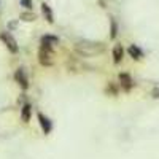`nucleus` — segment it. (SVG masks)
<instances>
[{
	"instance_id": "1",
	"label": "nucleus",
	"mask_w": 159,
	"mask_h": 159,
	"mask_svg": "<svg viewBox=\"0 0 159 159\" xmlns=\"http://www.w3.org/2000/svg\"><path fill=\"white\" fill-rule=\"evenodd\" d=\"M105 49V45L97 42H76L75 51L81 56H97Z\"/></svg>"
},
{
	"instance_id": "2",
	"label": "nucleus",
	"mask_w": 159,
	"mask_h": 159,
	"mask_svg": "<svg viewBox=\"0 0 159 159\" xmlns=\"http://www.w3.org/2000/svg\"><path fill=\"white\" fill-rule=\"evenodd\" d=\"M52 56H54V52H52V48H48V46H40L38 49V62L45 65V67H51L52 65Z\"/></svg>"
},
{
	"instance_id": "3",
	"label": "nucleus",
	"mask_w": 159,
	"mask_h": 159,
	"mask_svg": "<svg viewBox=\"0 0 159 159\" xmlns=\"http://www.w3.org/2000/svg\"><path fill=\"white\" fill-rule=\"evenodd\" d=\"M0 40H2V42L5 43V46L8 48L10 52H15V54H16V52L19 51L16 40L13 38V35H11L10 32H2V34H0Z\"/></svg>"
},
{
	"instance_id": "4",
	"label": "nucleus",
	"mask_w": 159,
	"mask_h": 159,
	"mask_svg": "<svg viewBox=\"0 0 159 159\" xmlns=\"http://www.w3.org/2000/svg\"><path fill=\"white\" fill-rule=\"evenodd\" d=\"M38 124L42 126L45 135H48L49 132H51V129H52V121H51L49 118H46L43 113H38Z\"/></svg>"
},
{
	"instance_id": "5",
	"label": "nucleus",
	"mask_w": 159,
	"mask_h": 159,
	"mask_svg": "<svg viewBox=\"0 0 159 159\" xmlns=\"http://www.w3.org/2000/svg\"><path fill=\"white\" fill-rule=\"evenodd\" d=\"M15 80L19 83V86L22 89H27L29 88V81H27V76H25V73H24V69H18L15 72Z\"/></svg>"
},
{
	"instance_id": "6",
	"label": "nucleus",
	"mask_w": 159,
	"mask_h": 159,
	"mask_svg": "<svg viewBox=\"0 0 159 159\" xmlns=\"http://www.w3.org/2000/svg\"><path fill=\"white\" fill-rule=\"evenodd\" d=\"M59 43V38L56 35H43L42 37V45L43 46H48V48H52Z\"/></svg>"
},
{
	"instance_id": "7",
	"label": "nucleus",
	"mask_w": 159,
	"mask_h": 159,
	"mask_svg": "<svg viewBox=\"0 0 159 159\" xmlns=\"http://www.w3.org/2000/svg\"><path fill=\"white\" fill-rule=\"evenodd\" d=\"M30 115H32V108H30V105L29 103H25L22 110H21V119H22V123H29L30 121Z\"/></svg>"
},
{
	"instance_id": "8",
	"label": "nucleus",
	"mask_w": 159,
	"mask_h": 159,
	"mask_svg": "<svg viewBox=\"0 0 159 159\" xmlns=\"http://www.w3.org/2000/svg\"><path fill=\"white\" fill-rule=\"evenodd\" d=\"M42 11H43L45 19H46L49 24L54 22V18H52V11H51V8H49V5H48V3H42Z\"/></svg>"
},
{
	"instance_id": "9",
	"label": "nucleus",
	"mask_w": 159,
	"mask_h": 159,
	"mask_svg": "<svg viewBox=\"0 0 159 159\" xmlns=\"http://www.w3.org/2000/svg\"><path fill=\"white\" fill-rule=\"evenodd\" d=\"M19 19H21V21H25V22H32V21L37 19V15H35V13H32L30 10H27V11H22V13H21Z\"/></svg>"
},
{
	"instance_id": "10",
	"label": "nucleus",
	"mask_w": 159,
	"mask_h": 159,
	"mask_svg": "<svg viewBox=\"0 0 159 159\" xmlns=\"http://www.w3.org/2000/svg\"><path fill=\"white\" fill-rule=\"evenodd\" d=\"M121 59H123V48L121 45H116L113 48V61L118 64V62H121Z\"/></svg>"
},
{
	"instance_id": "11",
	"label": "nucleus",
	"mask_w": 159,
	"mask_h": 159,
	"mask_svg": "<svg viewBox=\"0 0 159 159\" xmlns=\"http://www.w3.org/2000/svg\"><path fill=\"white\" fill-rule=\"evenodd\" d=\"M119 81H121V86H123L126 91H129V89H130L132 83H130V78H129V75L121 73V75H119Z\"/></svg>"
},
{
	"instance_id": "12",
	"label": "nucleus",
	"mask_w": 159,
	"mask_h": 159,
	"mask_svg": "<svg viewBox=\"0 0 159 159\" xmlns=\"http://www.w3.org/2000/svg\"><path fill=\"white\" fill-rule=\"evenodd\" d=\"M129 52H130V56L134 57V59H140L142 57V52H140V49L137 48V46H129Z\"/></svg>"
},
{
	"instance_id": "13",
	"label": "nucleus",
	"mask_w": 159,
	"mask_h": 159,
	"mask_svg": "<svg viewBox=\"0 0 159 159\" xmlns=\"http://www.w3.org/2000/svg\"><path fill=\"white\" fill-rule=\"evenodd\" d=\"M21 7L25 10H32V0H21Z\"/></svg>"
},
{
	"instance_id": "14",
	"label": "nucleus",
	"mask_w": 159,
	"mask_h": 159,
	"mask_svg": "<svg viewBox=\"0 0 159 159\" xmlns=\"http://www.w3.org/2000/svg\"><path fill=\"white\" fill-rule=\"evenodd\" d=\"M116 30H118V29H116V24H115V21L111 19V32H110V37H111V38L116 37V34H118Z\"/></svg>"
},
{
	"instance_id": "15",
	"label": "nucleus",
	"mask_w": 159,
	"mask_h": 159,
	"mask_svg": "<svg viewBox=\"0 0 159 159\" xmlns=\"http://www.w3.org/2000/svg\"><path fill=\"white\" fill-rule=\"evenodd\" d=\"M8 27H10V29H13V27L16 29V22H10V24H8Z\"/></svg>"
}]
</instances>
